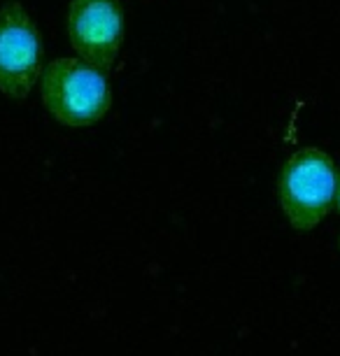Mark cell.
<instances>
[{
    "label": "cell",
    "instance_id": "cell-1",
    "mask_svg": "<svg viewBox=\"0 0 340 356\" xmlns=\"http://www.w3.org/2000/svg\"><path fill=\"white\" fill-rule=\"evenodd\" d=\"M38 82L44 110L70 129L98 124L112 107L108 72L79 56L54 58L44 65Z\"/></svg>",
    "mask_w": 340,
    "mask_h": 356
},
{
    "label": "cell",
    "instance_id": "cell-2",
    "mask_svg": "<svg viewBox=\"0 0 340 356\" xmlns=\"http://www.w3.org/2000/svg\"><path fill=\"white\" fill-rule=\"evenodd\" d=\"M336 182V163L319 147H301L286 159L277 179V196L291 228L312 231L331 212Z\"/></svg>",
    "mask_w": 340,
    "mask_h": 356
},
{
    "label": "cell",
    "instance_id": "cell-3",
    "mask_svg": "<svg viewBox=\"0 0 340 356\" xmlns=\"http://www.w3.org/2000/svg\"><path fill=\"white\" fill-rule=\"evenodd\" d=\"M42 75V38L22 3L0 8V91L24 100Z\"/></svg>",
    "mask_w": 340,
    "mask_h": 356
},
{
    "label": "cell",
    "instance_id": "cell-4",
    "mask_svg": "<svg viewBox=\"0 0 340 356\" xmlns=\"http://www.w3.org/2000/svg\"><path fill=\"white\" fill-rule=\"evenodd\" d=\"M124 35L126 19L119 0H70V47L86 63L110 72L122 54Z\"/></svg>",
    "mask_w": 340,
    "mask_h": 356
},
{
    "label": "cell",
    "instance_id": "cell-5",
    "mask_svg": "<svg viewBox=\"0 0 340 356\" xmlns=\"http://www.w3.org/2000/svg\"><path fill=\"white\" fill-rule=\"evenodd\" d=\"M333 205H336V210L340 212V170H338V182H336V203Z\"/></svg>",
    "mask_w": 340,
    "mask_h": 356
}]
</instances>
